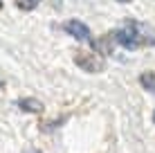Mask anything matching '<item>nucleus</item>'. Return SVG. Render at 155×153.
<instances>
[{"label":"nucleus","mask_w":155,"mask_h":153,"mask_svg":"<svg viewBox=\"0 0 155 153\" xmlns=\"http://www.w3.org/2000/svg\"><path fill=\"white\" fill-rule=\"evenodd\" d=\"M113 41H110V36H108V38L104 36L101 41H94L92 47H94V50H99V54H110V52H113Z\"/></svg>","instance_id":"5"},{"label":"nucleus","mask_w":155,"mask_h":153,"mask_svg":"<svg viewBox=\"0 0 155 153\" xmlns=\"http://www.w3.org/2000/svg\"><path fill=\"white\" fill-rule=\"evenodd\" d=\"M18 108H23L25 113H43V104L34 97H23L18 101Z\"/></svg>","instance_id":"4"},{"label":"nucleus","mask_w":155,"mask_h":153,"mask_svg":"<svg viewBox=\"0 0 155 153\" xmlns=\"http://www.w3.org/2000/svg\"><path fill=\"white\" fill-rule=\"evenodd\" d=\"M140 83L146 90H155V75L153 72H144V75L140 77Z\"/></svg>","instance_id":"6"},{"label":"nucleus","mask_w":155,"mask_h":153,"mask_svg":"<svg viewBox=\"0 0 155 153\" xmlns=\"http://www.w3.org/2000/svg\"><path fill=\"white\" fill-rule=\"evenodd\" d=\"M38 2H41V0H18V7L20 9H34Z\"/></svg>","instance_id":"7"},{"label":"nucleus","mask_w":155,"mask_h":153,"mask_svg":"<svg viewBox=\"0 0 155 153\" xmlns=\"http://www.w3.org/2000/svg\"><path fill=\"white\" fill-rule=\"evenodd\" d=\"M0 9H2V2H0Z\"/></svg>","instance_id":"10"},{"label":"nucleus","mask_w":155,"mask_h":153,"mask_svg":"<svg viewBox=\"0 0 155 153\" xmlns=\"http://www.w3.org/2000/svg\"><path fill=\"white\" fill-rule=\"evenodd\" d=\"M63 29H65L70 36H74L77 41H90V38H92V36H90V27H88L85 23H81V20H77V18L65 20Z\"/></svg>","instance_id":"3"},{"label":"nucleus","mask_w":155,"mask_h":153,"mask_svg":"<svg viewBox=\"0 0 155 153\" xmlns=\"http://www.w3.org/2000/svg\"><path fill=\"white\" fill-rule=\"evenodd\" d=\"M115 43H119L121 47H126V50H135V47H140V27H137V23H126L121 29L115 32Z\"/></svg>","instance_id":"1"},{"label":"nucleus","mask_w":155,"mask_h":153,"mask_svg":"<svg viewBox=\"0 0 155 153\" xmlns=\"http://www.w3.org/2000/svg\"><path fill=\"white\" fill-rule=\"evenodd\" d=\"M117 2H130V0H117Z\"/></svg>","instance_id":"8"},{"label":"nucleus","mask_w":155,"mask_h":153,"mask_svg":"<svg viewBox=\"0 0 155 153\" xmlns=\"http://www.w3.org/2000/svg\"><path fill=\"white\" fill-rule=\"evenodd\" d=\"M74 63H77V65L81 68V70H85V72H92V75H97V72L104 70V61H101L97 54H85V52H81V54H77Z\"/></svg>","instance_id":"2"},{"label":"nucleus","mask_w":155,"mask_h":153,"mask_svg":"<svg viewBox=\"0 0 155 153\" xmlns=\"http://www.w3.org/2000/svg\"><path fill=\"white\" fill-rule=\"evenodd\" d=\"M153 122H155V113H153Z\"/></svg>","instance_id":"9"}]
</instances>
